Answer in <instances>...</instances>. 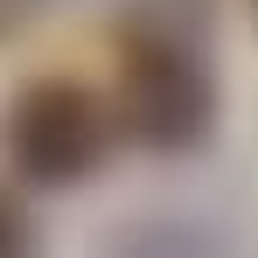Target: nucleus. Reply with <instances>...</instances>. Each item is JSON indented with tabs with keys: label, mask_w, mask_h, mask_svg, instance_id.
<instances>
[{
	"label": "nucleus",
	"mask_w": 258,
	"mask_h": 258,
	"mask_svg": "<svg viewBox=\"0 0 258 258\" xmlns=\"http://www.w3.org/2000/svg\"><path fill=\"white\" fill-rule=\"evenodd\" d=\"M91 105L77 91H35L28 112H21V161L35 174H77L91 161Z\"/></svg>",
	"instance_id": "f257e3e1"
},
{
	"label": "nucleus",
	"mask_w": 258,
	"mask_h": 258,
	"mask_svg": "<svg viewBox=\"0 0 258 258\" xmlns=\"http://www.w3.org/2000/svg\"><path fill=\"white\" fill-rule=\"evenodd\" d=\"M21 244H28V237H21V216L0 203V258H21Z\"/></svg>",
	"instance_id": "f03ea898"
}]
</instances>
